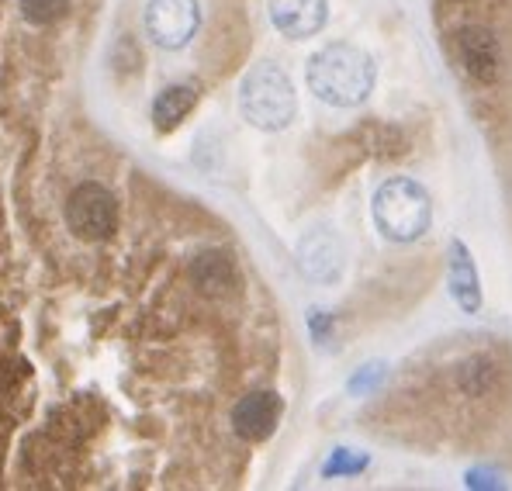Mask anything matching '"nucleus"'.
<instances>
[{"instance_id":"nucleus-1","label":"nucleus","mask_w":512,"mask_h":491,"mask_svg":"<svg viewBox=\"0 0 512 491\" xmlns=\"http://www.w3.org/2000/svg\"><path fill=\"white\" fill-rule=\"evenodd\" d=\"M308 87L333 108H357L374 90V59L357 45H326L308 63Z\"/></svg>"},{"instance_id":"nucleus-2","label":"nucleus","mask_w":512,"mask_h":491,"mask_svg":"<svg viewBox=\"0 0 512 491\" xmlns=\"http://www.w3.org/2000/svg\"><path fill=\"white\" fill-rule=\"evenodd\" d=\"M239 111L253 128L263 132H281L291 125L298 111V97L288 73L274 63H260L239 83Z\"/></svg>"},{"instance_id":"nucleus-3","label":"nucleus","mask_w":512,"mask_h":491,"mask_svg":"<svg viewBox=\"0 0 512 491\" xmlns=\"http://www.w3.org/2000/svg\"><path fill=\"white\" fill-rule=\"evenodd\" d=\"M371 211L381 236L391 239V243H416L423 232H429V222H433V201L409 177L384 180L378 194H374Z\"/></svg>"},{"instance_id":"nucleus-4","label":"nucleus","mask_w":512,"mask_h":491,"mask_svg":"<svg viewBox=\"0 0 512 491\" xmlns=\"http://www.w3.org/2000/svg\"><path fill=\"white\" fill-rule=\"evenodd\" d=\"M66 225L77 239L84 243H101L115 232L118 225V205H115V194L108 187L94 184H80L77 191L66 198Z\"/></svg>"},{"instance_id":"nucleus-5","label":"nucleus","mask_w":512,"mask_h":491,"mask_svg":"<svg viewBox=\"0 0 512 491\" xmlns=\"http://www.w3.org/2000/svg\"><path fill=\"white\" fill-rule=\"evenodd\" d=\"M201 28L198 0H149L146 32L160 49H184Z\"/></svg>"},{"instance_id":"nucleus-6","label":"nucleus","mask_w":512,"mask_h":491,"mask_svg":"<svg viewBox=\"0 0 512 491\" xmlns=\"http://www.w3.org/2000/svg\"><path fill=\"white\" fill-rule=\"evenodd\" d=\"M284 402L274 391H250L246 398H239L232 409V429L239 440L246 443H263L274 436L277 422H281Z\"/></svg>"},{"instance_id":"nucleus-7","label":"nucleus","mask_w":512,"mask_h":491,"mask_svg":"<svg viewBox=\"0 0 512 491\" xmlns=\"http://www.w3.org/2000/svg\"><path fill=\"white\" fill-rule=\"evenodd\" d=\"M457 56L471 80L492 83L499 73V42H495L492 28L485 25H468L457 35Z\"/></svg>"},{"instance_id":"nucleus-8","label":"nucleus","mask_w":512,"mask_h":491,"mask_svg":"<svg viewBox=\"0 0 512 491\" xmlns=\"http://www.w3.org/2000/svg\"><path fill=\"white\" fill-rule=\"evenodd\" d=\"M270 21L288 39H312L329 18L326 0H267Z\"/></svg>"},{"instance_id":"nucleus-9","label":"nucleus","mask_w":512,"mask_h":491,"mask_svg":"<svg viewBox=\"0 0 512 491\" xmlns=\"http://www.w3.org/2000/svg\"><path fill=\"white\" fill-rule=\"evenodd\" d=\"M298 263L312 281H336L343 270V249L340 239L326 229H315L301 239L298 246Z\"/></svg>"},{"instance_id":"nucleus-10","label":"nucleus","mask_w":512,"mask_h":491,"mask_svg":"<svg viewBox=\"0 0 512 491\" xmlns=\"http://www.w3.org/2000/svg\"><path fill=\"white\" fill-rule=\"evenodd\" d=\"M447 284L454 301L464 308L468 315H474L481 308V281H478V267H474L468 246L461 239L450 243V263H447Z\"/></svg>"},{"instance_id":"nucleus-11","label":"nucleus","mask_w":512,"mask_h":491,"mask_svg":"<svg viewBox=\"0 0 512 491\" xmlns=\"http://www.w3.org/2000/svg\"><path fill=\"white\" fill-rule=\"evenodd\" d=\"M191 277H194V284L201 287V294L222 298V294H229L232 287H236V263L225 253H218V249H208V253H201L198 260H194Z\"/></svg>"},{"instance_id":"nucleus-12","label":"nucleus","mask_w":512,"mask_h":491,"mask_svg":"<svg viewBox=\"0 0 512 491\" xmlns=\"http://www.w3.org/2000/svg\"><path fill=\"white\" fill-rule=\"evenodd\" d=\"M198 104V90L187 83H173V87L160 90V97L153 101V122L160 132H173Z\"/></svg>"},{"instance_id":"nucleus-13","label":"nucleus","mask_w":512,"mask_h":491,"mask_svg":"<svg viewBox=\"0 0 512 491\" xmlns=\"http://www.w3.org/2000/svg\"><path fill=\"white\" fill-rule=\"evenodd\" d=\"M21 14L32 25H56L70 14V0H21Z\"/></svg>"},{"instance_id":"nucleus-14","label":"nucleus","mask_w":512,"mask_h":491,"mask_svg":"<svg viewBox=\"0 0 512 491\" xmlns=\"http://www.w3.org/2000/svg\"><path fill=\"white\" fill-rule=\"evenodd\" d=\"M364 467H367V453L336 450L333 457H329V464L322 467V474H326V478H350V474H360Z\"/></svg>"},{"instance_id":"nucleus-15","label":"nucleus","mask_w":512,"mask_h":491,"mask_svg":"<svg viewBox=\"0 0 512 491\" xmlns=\"http://www.w3.org/2000/svg\"><path fill=\"white\" fill-rule=\"evenodd\" d=\"M381 377H384V364H367V367H360L357 374L350 377V384H346V388H350L353 395H367V391L378 388Z\"/></svg>"},{"instance_id":"nucleus-16","label":"nucleus","mask_w":512,"mask_h":491,"mask_svg":"<svg viewBox=\"0 0 512 491\" xmlns=\"http://www.w3.org/2000/svg\"><path fill=\"white\" fill-rule=\"evenodd\" d=\"M312 336L326 339L329 336V315L326 312H312Z\"/></svg>"}]
</instances>
